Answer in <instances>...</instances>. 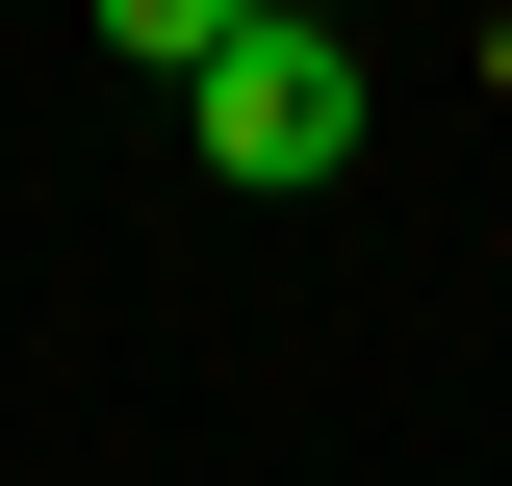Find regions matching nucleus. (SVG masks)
Masks as SVG:
<instances>
[{"mask_svg":"<svg viewBox=\"0 0 512 486\" xmlns=\"http://www.w3.org/2000/svg\"><path fill=\"white\" fill-rule=\"evenodd\" d=\"M180 128H205V180H333V154H359V52H333V0H231V26H205L180 52Z\"/></svg>","mask_w":512,"mask_h":486,"instance_id":"nucleus-1","label":"nucleus"},{"mask_svg":"<svg viewBox=\"0 0 512 486\" xmlns=\"http://www.w3.org/2000/svg\"><path fill=\"white\" fill-rule=\"evenodd\" d=\"M205 26H231V0H103V52H205Z\"/></svg>","mask_w":512,"mask_h":486,"instance_id":"nucleus-2","label":"nucleus"}]
</instances>
